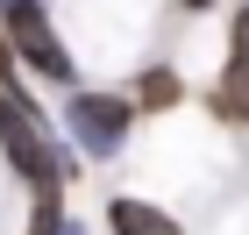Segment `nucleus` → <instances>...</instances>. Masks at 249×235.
Returning <instances> with one entry per match:
<instances>
[{
	"label": "nucleus",
	"instance_id": "nucleus-2",
	"mask_svg": "<svg viewBox=\"0 0 249 235\" xmlns=\"http://www.w3.org/2000/svg\"><path fill=\"white\" fill-rule=\"evenodd\" d=\"M64 128L78 136V150L114 157L121 136H128V100H114V93H78V100H71V114H64Z\"/></svg>",
	"mask_w": 249,
	"mask_h": 235
},
{
	"label": "nucleus",
	"instance_id": "nucleus-8",
	"mask_svg": "<svg viewBox=\"0 0 249 235\" xmlns=\"http://www.w3.org/2000/svg\"><path fill=\"white\" fill-rule=\"evenodd\" d=\"M64 235H78V228H64Z\"/></svg>",
	"mask_w": 249,
	"mask_h": 235
},
{
	"label": "nucleus",
	"instance_id": "nucleus-5",
	"mask_svg": "<svg viewBox=\"0 0 249 235\" xmlns=\"http://www.w3.org/2000/svg\"><path fill=\"white\" fill-rule=\"evenodd\" d=\"M228 114H249V7L235 15V64H228Z\"/></svg>",
	"mask_w": 249,
	"mask_h": 235
},
{
	"label": "nucleus",
	"instance_id": "nucleus-7",
	"mask_svg": "<svg viewBox=\"0 0 249 235\" xmlns=\"http://www.w3.org/2000/svg\"><path fill=\"white\" fill-rule=\"evenodd\" d=\"M185 7H207V0H185Z\"/></svg>",
	"mask_w": 249,
	"mask_h": 235
},
{
	"label": "nucleus",
	"instance_id": "nucleus-4",
	"mask_svg": "<svg viewBox=\"0 0 249 235\" xmlns=\"http://www.w3.org/2000/svg\"><path fill=\"white\" fill-rule=\"evenodd\" d=\"M107 221H114V235H178V221L157 214V207H142V199H114Z\"/></svg>",
	"mask_w": 249,
	"mask_h": 235
},
{
	"label": "nucleus",
	"instance_id": "nucleus-1",
	"mask_svg": "<svg viewBox=\"0 0 249 235\" xmlns=\"http://www.w3.org/2000/svg\"><path fill=\"white\" fill-rule=\"evenodd\" d=\"M0 143H7V157H15L29 178H36L43 193H57L64 164H57V150L43 143V121H36V107H29L21 93H0Z\"/></svg>",
	"mask_w": 249,
	"mask_h": 235
},
{
	"label": "nucleus",
	"instance_id": "nucleus-3",
	"mask_svg": "<svg viewBox=\"0 0 249 235\" xmlns=\"http://www.w3.org/2000/svg\"><path fill=\"white\" fill-rule=\"evenodd\" d=\"M7 36H15V50L36 64L43 78H71V57H64V43L50 36V21H43L36 0H15V7H7Z\"/></svg>",
	"mask_w": 249,
	"mask_h": 235
},
{
	"label": "nucleus",
	"instance_id": "nucleus-6",
	"mask_svg": "<svg viewBox=\"0 0 249 235\" xmlns=\"http://www.w3.org/2000/svg\"><path fill=\"white\" fill-rule=\"evenodd\" d=\"M142 100H150V107H171V100H178V86H171L164 72H150V78H142Z\"/></svg>",
	"mask_w": 249,
	"mask_h": 235
}]
</instances>
